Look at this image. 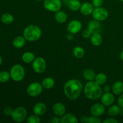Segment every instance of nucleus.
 Returning a JSON list of instances; mask_svg holds the SVG:
<instances>
[{"label":"nucleus","mask_w":123,"mask_h":123,"mask_svg":"<svg viewBox=\"0 0 123 123\" xmlns=\"http://www.w3.org/2000/svg\"><path fill=\"white\" fill-rule=\"evenodd\" d=\"M112 90L111 87L109 86V85H105L104 87H103V91H105V92H110L111 90Z\"/></svg>","instance_id":"obj_39"},{"label":"nucleus","mask_w":123,"mask_h":123,"mask_svg":"<svg viewBox=\"0 0 123 123\" xmlns=\"http://www.w3.org/2000/svg\"><path fill=\"white\" fill-rule=\"evenodd\" d=\"M73 55H74V57L76 58H82L85 56V50H84L82 47L78 46H76L75 48L73 49Z\"/></svg>","instance_id":"obj_29"},{"label":"nucleus","mask_w":123,"mask_h":123,"mask_svg":"<svg viewBox=\"0 0 123 123\" xmlns=\"http://www.w3.org/2000/svg\"><path fill=\"white\" fill-rule=\"evenodd\" d=\"M2 56L0 55V66H1V64H2Z\"/></svg>","instance_id":"obj_42"},{"label":"nucleus","mask_w":123,"mask_h":123,"mask_svg":"<svg viewBox=\"0 0 123 123\" xmlns=\"http://www.w3.org/2000/svg\"><path fill=\"white\" fill-rule=\"evenodd\" d=\"M82 24L79 20H73L70 22L67 25V30L69 33L76 34L81 31Z\"/></svg>","instance_id":"obj_10"},{"label":"nucleus","mask_w":123,"mask_h":123,"mask_svg":"<svg viewBox=\"0 0 123 123\" xmlns=\"http://www.w3.org/2000/svg\"><path fill=\"white\" fill-rule=\"evenodd\" d=\"M10 74L12 80L15 82H20L25 78V68L22 65L17 64L11 68Z\"/></svg>","instance_id":"obj_4"},{"label":"nucleus","mask_w":123,"mask_h":123,"mask_svg":"<svg viewBox=\"0 0 123 123\" xmlns=\"http://www.w3.org/2000/svg\"><path fill=\"white\" fill-rule=\"evenodd\" d=\"M67 39L69 41H72V40L73 39V34L71 33H68V34L67 35Z\"/></svg>","instance_id":"obj_40"},{"label":"nucleus","mask_w":123,"mask_h":123,"mask_svg":"<svg viewBox=\"0 0 123 123\" xmlns=\"http://www.w3.org/2000/svg\"><path fill=\"white\" fill-rule=\"evenodd\" d=\"M92 33L91 32V31L88 30V29H86V30H84V31L82 32V36L84 37V38H89L91 37Z\"/></svg>","instance_id":"obj_33"},{"label":"nucleus","mask_w":123,"mask_h":123,"mask_svg":"<svg viewBox=\"0 0 123 123\" xmlns=\"http://www.w3.org/2000/svg\"><path fill=\"white\" fill-rule=\"evenodd\" d=\"M50 123H61V118L58 116H54L50 118Z\"/></svg>","instance_id":"obj_36"},{"label":"nucleus","mask_w":123,"mask_h":123,"mask_svg":"<svg viewBox=\"0 0 123 123\" xmlns=\"http://www.w3.org/2000/svg\"><path fill=\"white\" fill-rule=\"evenodd\" d=\"M111 90L115 95L119 96L123 92V82L120 80L115 82L112 85Z\"/></svg>","instance_id":"obj_18"},{"label":"nucleus","mask_w":123,"mask_h":123,"mask_svg":"<svg viewBox=\"0 0 123 123\" xmlns=\"http://www.w3.org/2000/svg\"><path fill=\"white\" fill-rule=\"evenodd\" d=\"M26 117H27V111L23 106H19L15 108L11 115L13 121L16 123L23 122L26 118Z\"/></svg>","instance_id":"obj_5"},{"label":"nucleus","mask_w":123,"mask_h":123,"mask_svg":"<svg viewBox=\"0 0 123 123\" xmlns=\"http://www.w3.org/2000/svg\"><path fill=\"white\" fill-rule=\"evenodd\" d=\"M13 110L12 109V108L9 106H7L6 108H4L3 112L4 114L6 116H11L12 114V112H13Z\"/></svg>","instance_id":"obj_34"},{"label":"nucleus","mask_w":123,"mask_h":123,"mask_svg":"<svg viewBox=\"0 0 123 123\" xmlns=\"http://www.w3.org/2000/svg\"><path fill=\"white\" fill-rule=\"evenodd\" d=\"M43 6L49 12H56L62 7L61 0H44Z\"/></svg>","instance_id":"obj_9"},{"label":"nucleus","mask_w":123,"mask_h":123,"mask_svg":"<svg viewBox=\"0 0 123 123\" xmlns=\"http://www.w3.org/2000/svg\"><path fill=\"white\" fill-rule=\"evenodd\" d=\"M42 31L40 28L36 25H30L26 26L23 32V36L26 41L35 42L40 38Z\"/></svg>","instance_id":"obj_3"},{"label":"nucleus","mask_w":123,"mask_h":123,"mask_svg":"<svg viewBox=\"0 0 123 123\" xmlns=\"http://www.w3.org/2000/svg\"><path fill=\"white\" fill-rule=\"evenodd\" d=\"M26 43V39L24 36H17L13 39V45L14 48L20 49L25 46Z\"/></svg>","instance_id":"obj_19"},{"label":"nucleus","mask_w":123,"mask_h":123,"mask_svg":"<svg viewBox=\"0 0 123 123\" xmlns=\"http://www.w3.org/2000/svg\"><path fill=\"white\" fill-rule=\"evenodd\" d=\"M82 90V84L80 80L76 79H69L65 83L64 86V93L70 100L78 99Z\"/></svg>","instance_id":"obj_1"},{"label":"nucleus","mask_w":123,"mask_h":123,"mask_svg":"<svg viewBox=\"0 0 123 123\" xmlns=\"http://www.w3.org/2000/svg\"><path fill=\"white\" fill-rule=\"evenodd\" d=\"M43 86L42 84L37 82H34L28 86L26 88V92L30 96L36 97L40 96L43 91Z\"/></svg>","instance_id":"obj_7"},{"label":"nucleus","mask_w":123,"mask_h":123,"mask_svg":"<svg viewBox=\"0 0 123 123\" xmlns=\"http://www.w3.org/2000/svg\"><path fill=\"white\" fill-rule=\"evenodd\" d=\"M47 63L46 60L42 57H36L32 62L33 70L37 73H42L46 68Z\"/></svg>","instance_id":"obj_8"},{"label":"nucleus","mask_w":123,"mask_h":123,"mask_svg":"<svg viewBox=\"0 0 123 123\" xmlns=\"http://www.w3.org/2000/svg\"><path fill=\"white\" fill-rule=\"evenodd\" d=\"M1 22L4 24H10L14 21V17L9 13H4L1 18Z\"/></svg>","instance_id":"obj_30"},{"label":"nucleus","mask_w":123,"mask_h":123,"mask_svg":"<svg viewBox=\"0 0 123 123\" xmlns=\"http://www.w3.org/2000/svg\"><path fill=\"white\" fill-rule=\"evenodd\" d=\"M10 78V74L7 71H2L0 72V82H7L9 80Z\"/></svg>","instance_id":"obj_31"},{"label":"nucleus","mask_w":123,"mask_h":123,"mask_svg":"<svg viewBox=\"0 0 123 123\" xmlns=\"http://www.w3.org/2000/svg\"><path fill=\"white\" fill-rule=\"evenodd\" d=\"M52 112L55 115L61 117L66 114V107L61 102H56L52 106Z\"/></svg>","instance_id":"obj_13"},{"label":"nucleus","mask_w":123,"mask_h":123,"mask_svg":"<svg viewBox=\"0 0 123 123\" xmlns=\"http://www.w3.org/2000/svg\"><path fill=\"white\" fill-rule=\"evenodd\" d=\"M101 103L105 106H109L114 103L115 97L114 94L111 92H105L101 96Z\"/></svg>","instance_id":"obj_12"},{"label":"nucleus","mask_w":123,"mask_h":123,"mask_svg":"<svg viewBox=\"0 0 123 123\" xmlns=\"http://www.w3.org/2000/svg\"><path fill=\"white\" fill-rule=\"evenodd\" d=\"M88 29L91 31L92 34L100 33L102 30V25L100 22L95 19L91 20L88 24Z\"/></svg>","instance_id":"obj_15"},{"label":"nucleus","mask_w":123,"mask_h":123,"mask_svg":"<svg viewBox=\"0 0 123 123\" xmlns=\"http://www.w3.org/2000/svg\"><path fill=\"white\" fill-rule=\"evenodd\" d=\"M121 108L118 105H112L108 109V115L111 117H116L120 114Z\"/></svg>","instance_id":"obj_23"},{"label":"nucleus","mask_w":123,"mask_h":123,"mask_svg":"<svg viewBox=\"0 0 123 123\" xmlns=\"http://www.w3.org/2000/svg\"><path fill=\"white\" fill-rule=\"evenodd\" d=\"M105 106L103 105L102 103H97L93 105L90 109V112L91 115L98 117L102 116L105 113Z\"/></svg>","instance_id":"obj_11"},{"label":"nucleus","mask_w":123,"mask_h":123,"mask_svg":"<svg viewBox=\"0 0 123 123\" xmlns=\"http://www.w3.org/2000/svg\"><path fill=\"white\" fill-rule=\"evenodd\" d=\"M35 1H43V0H35ZM44 1V0H43Z\"/></svg>","instance_id":"obj_43"},{"label":"nucleus","mask_w":123,"mask_h":123,"mask_svg":"<svg viewBox=\"0 0 123 123\" xmlns=\"http://www.w3.org/2000/svg\"><path fill=\"white\" fill-rule=\"evenodd\" d=\"M92 16L94 19L98 21H104L108 19L109 16V12L104 7H95L92 13Z\"/></svg>","instance_id":"obj_6"},{"label":"nucleus","mask_w":123,"mask_h":123,"mask_svg":"<svg viewBox=\"0 0 123 123\" xmlns=\"http://www.w3.org/2000/svg\"><path fill=\"white\" fill-rule=\"evenodd\" d=\"M55 19L57 22L60 23V24H64L67 21V14L64 11L59 10L55 12Z\"/></svg>","instance_id":"obj_25"},{"label":"nucleus","mask_w":123,"mask_h":123,"mask_svg":"<svg viewBox=\"0 0 123 123\" xmlns=\"http://www.w3.org/2000/svg\"><path fill=\"white\" fill-rule=\"evenodd\" d=\"M117 103L121 108H123V92L121 94L119 95L117 100Z\"/></svg>","instance_id":"obj_38"},{"label":"nucleus","mask_w":123,"mask_h":123,"mask_svg":"<svg viewBox=\"0 0 123 123\" xmlns=\"http://www.w3.org/2000/svg\"><path fill=\"white\" fill-rule=\"evenodd\" d=\"M67 6L70 10L78 11L81 7V3L79 0H68L67 2Z\"/></svg>","instance_id":"obj_22"},{"label":"nucleus","mask_w":123,"mask_h":123,"mask_svg":"<svg viewBox=\"0 0 123 123\" xmlns=\"http://www.w3.org/2000/svg\"><path fill=\"white\" fill-rule=\"evenodd\" d=\"M94 7L92 3L89 2H85L81 4L80 8V12L82 14L85 16H89L92 14Z\"/></svg>","instance_id":"obj_16"},{"label":"nucleus","mask_w":123,"mask_h":123,"mask_svg":"<svg viewBox=\"0 0 123 123\" xmlns=\"http://www.w3.org/2000/svg\"><path fill=\"white\" fill-rule=\"evenodd\" d=\"M79 122L76 117L73 114L68 113L61 117V123H78Z\"/></svg>","instance_id":"obj_17"},{"label":"nucleus","mask_w":123,"mask_h":123,"mask_svg":"<svg viewBox=\"0 0 123 123\" xmlns=\"http://www.w3.org/2000/svg\"><path fill=\"white\" fill-rule=\"evenodd\" d=\"M80 121L82 123H102V120L98 117L94 116H86V115H84V116L80 117Z\"/></svg>","instance_id":"obj_20"},{"label":"nucleus","mask_w":123,"mask_h":123,"mask_svg":"<svg viewBox=\"0 0 123 123\" xmlns=\"http://www.w3.org/2000/svg\"><path fill=\"white\" fill-rule=\"evenodd\" d=\"M41 122L40 118L38 115L34 114L33 115H31L26 118V123H40Z\"/></svg>","instance_id":"obj_32"},{"label":"nucleus","mask_w":123,"mask_h":123,"mask_svg":"<svg viewBox=\"0 0 123 123\" xmlns=\"http://www.w3.org/2000/svg\"><path fill=\"white\" fill-rule=\"evenodd\" d=\"M103 3V0H92V4L95 7H101Z\"/></svg>","instance_id":"obj_35"},{"label":"nucleus","mask_w":123,"mask_h":123,"mask_svg":"<svg viewBox=\"0 0 123 123\" xmlns=\"http://www.w3.org/2000/svg\"><path fill=\"white\" fill-rule=\"evenodd\" d=\"M96 74L93 70L91 68H86L83 72V76L86 80L88 81L94 80Z\"/></svg>","instance_id":"obj_26"},{"label":"nucleus","mask_w":123,"mask_h":123,"mask_svg":"<svg viewBox=\"0 0 123 123\" xmlns=\"http://www.w3.org/2000/svg\"><path fill=\"white\" fill-rule=\"evenodd\" d=\"M108 78L105 73H99L97 74H96V78L94 80L100 85H103L105 84V83L107 82Z\"/></svg>","instance_id":"obj_28"},{"label":"nucleus","mask_w":123,"mask_h":123,"mask_svg":"<svg viewBox=\"0 0 123 123\" xmlns=\"http://www.w3.org/2000/svg\"><path fill=\"white\" fill-rule=\"evenodd\" d=\"M85 97L90 100H96L101 97L103 94V90L95 80L88 81L86 83L84 88Z\"/></svg>","instance_id":"obj_2"},{"label":"nucleus","mask_w":123,"mask_h":123,"mask_svg":"<svg viewBox=\"0 0 123 123\" xmlns=\"http://www.w3.org/2000/svg\"><path fill=\"white\" fill-rule=\"evenodd\" d=\"M120 1H121V2H123V0H120Z\"/></svg>","instance_id":"obj_44"},{"label":"nucleus","mask_w":123,"mask_h":123,"mask_svg":"<svg viewBox=\"0 0 123 123\" xmlns=\"http://www.w3.org/2000/svg\"><path fill=\"white\" fill-rule=\"evenodd\" d=\"M120 58L122 61H123V50H122V51H121V53H120Z\"/></svg>","instance_id":"obj_41"},{"label":"nucleus","mask_w":123,"mask_h":123,"mask_svg":"<svg viewBox=\"0 0 123 123\" xmlns=\"http://www.w3.org/2000/svg\"><path fill=\"white\" fill-rule=\"evenodd\" d=\"M36 58V56L34 53L31 52H25L24 53L22 56V60L26 64L31 63L32 62V61L34 60Z\"/></svg>","instance_id":"obj_27"},{"label":"nucleus","mask_w":123,"mask_h":123,"mask_svg":"<svg viewBox=\"0 0 123 123\" xmlns=\"http://www.w3.org/2000/svg\"><path fill=\"white\" fill-rule=\"evenodd\" d=\"M103 123H118V121L114 118H108L102 122Z\"/></svg>","instance_id":"obj_37"},{"label":"nucleus","mask_w":123,"mask_h":123,"mask_svg":"<svg viewBox=\"0 0 123 123\" xmlns=\"http://www.w3.org/2000/svg\"><path fill=\"white\" fill-rule=\"evenodd\" d=\"M42 85L44 89L50 90V89L52 88L55 85V80L52 78L46 77L42 80Z\"/></svg>","instance_id":"obj_24"},{"label":"nucleus","mask_w":123,"mask_h":123,"mask_svg":"<svg viewBox=\"0 0 123 123\" xmlns=\"http://www.w3.org/2000/svg\"><path fill=\"white\" fill-rule=\"evenodd\" d=\"M91 44L94 46H99L103 42V38L100 33H93L90 37Z\"/></svg>","instance_id":"obj_21"},{"label":"nucleus","mask_w":123,"mask_h":123,"mask_svg":"<svg viewBox=\"0 0 123 123\" xmlns=\"http://www.w3.org/2000/svg\"><path fill=\"white\" fill-rule=\"evenodd\" d=\"M46 111L47 106L43 102H38L35 104L32 108V111H33L34 114L40 117L44 115L45 113L46 112Z\"/></svg>","instance_id":"obj_14"}]
</instances>
